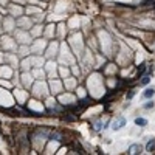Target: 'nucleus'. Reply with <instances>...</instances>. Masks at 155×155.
<instances>
[{
	"label": "nucleus",
	"instance_id": "11",
	"mask_svg": "<svg viewBox=\"0 0 155 155\" xmlns=\"http://www.w3.org/2000/svg\"><path fill=\"white\" fill-rule=\"evenodd\" d=\"M133 95H135V93H133V92H129V95H127V98L130 99V98H133Z\"/></svg>",
	"mask_w": 155,
	"mask_h": 155
},
{
	"label": "nucleus",
	"instance_id": "1",
	"mask_svg": "<svg viewBox=\"0 0 155 155\" xmlns=\"http://www.w3.org/2000/svg\"><path fill=\"white\" fill-rule=\"evenodd\" d=\"M112 130H119L121 127H124L126 126V118L124 116H116L115 119L112 121Z\"/></svg>",
	"mask_w": 155,
	"mask_h": 155
},
{
	"label": "nucleus",
	"instance_id": "2",
	"mask_svg": "<svg viewBox=\"0 0 155 155\" xmlns=\"http://www.w3.org/2000/svg\"><path fill=\"white\" fill-rule=\"evenodd\" d=\"M141 151H143V146L141 144H138V143H135V144H132L130 147H129V152L130 155H138V154H141Z\"/></svg>",
	"mask_w": 155,
	"mask_h": 155
},
{
	"label": "nucleus",
	"instance_id": "3",
	"mask_svg": "<svg viewBox=\"0 0 155 155\" xmlns=\"http://www.w3.org/2000/svg\"><path fill=\"white\" fill-rule=\"evenodd\" d=\"M155 95V89H147L144 93H143V98H146V99H149V98H152Z\"/></svg>",
	"mask_w": 155,
	"mask_h": 155
},
{
	"label": "nucleus",
	"instance_id": "12",
	"mask_svg": "<svg viewBox=\"0 0 155 155\" xmlns=\"http://www.w3.org/2000/svg\"><path fill=\"white\" fill-rule=\"evenodd\" d=\"M154 6H155V3H154Z\"/></svg>",
	"mask_w": 155,
	"mask_h": 155
},
{
	"label": "nucleus",
	"instance_id": "8",
	"mask_svg": "<svg viewBox=\"0 0 155 155\" xmlns=\"http://www.w3.org/2000/svg\"><path fill=\"white\" fill-rule=\"evenodd\" d=\"M149 81H151V76H149V75L143 76V79H141V85H146V84H149Z\"/></svg>",
	"mask_w": 155,
	"mask_h": 155
},
{
	"label": "nucleus",
	"instance_id": "4",
	"mask_svg": "<svg viewBox=\"0 0 155 155\" xmlns=\"http://www.w3.org/2000/svg\"><path fill=\"white\" fill-rule=\"evenodd\" d=\"M154 149H155V138L149 140V143H147V146H146V151L147 152H152Z\"/></svg>",
	"mask_w": 155,
	"mask_h": 155
},
{
	"label": "nucleus",
	"instance_id": "10",
	"mask_svg": "<svg viewBox=\"0 0 155 155\" xmlns=\"http://www.w3.org/2000/svg\"><path fill=\"white\" fill-rule=\"evenodd\" d=\"M144 109H146V110L154 109V103H152V101H149V103H146V104H144Z\"/></svg>",
	"mask_w": 155,
	"mask_h": 155
},
{
	"label": "nucleus",
	"instance_id": "7",
	"mask_svg": "<svg viewBox=\"0 0 155 155\" xmlns=\"http://www.w3.org/2000/svg\"><path fill=\"white\" fill-rule=\"evenodd\" d=\"M50 138H51V140H57V141H60V138H62V135H60L59 132H53L51 135H50Z\"/></svg>",
	"mask_w": 155,
	"mask_h": 155
},
{
	"label": "nucleus",
	"instance_id": "5",
	"mask_svg": "<svg viewBox=\"0 0 155 155\" xmlns=\"http://www.w3.org/2000/svg\"><path fill=\"white\" fill-rule=\"evenodd\" d=\"M135 124L144 127V126H147V119H144V118H135Z\"/></svg>",
	"mask_w": 155,
	"mask_h": 155
},
{
	"label": "nucleus",
	"instance_id": "9",
	"mask_svg": "<svg viewBox=\"0 0 155 155\" xmlns=\"http://www.w3.org/2000/svg\"><path fill=\"white\" fill-rule=\"evenodd\" d=\"M144 70H146V64H141V65L138 67V75L141 76V75L144 73Z\"/></svg>",
	"mask_w": 155,
	"mask_h": 155
},
{
	"label": "nucleus",
	"instance_id": "6",
	"mask_svg": "<svg viewBox=\"0 0 155 155\" xmlns=\"http://www.w3.org/2000/svg\"><path fill=\"white\" fill-rule=\"evenodd\" d=\"M93 129H95L96 132L101 130L103 129V123H101V121H95V123H93Z\"/></svg>",
	"mask_w": 155,
	"mask_h": 155
}]
</instances>
